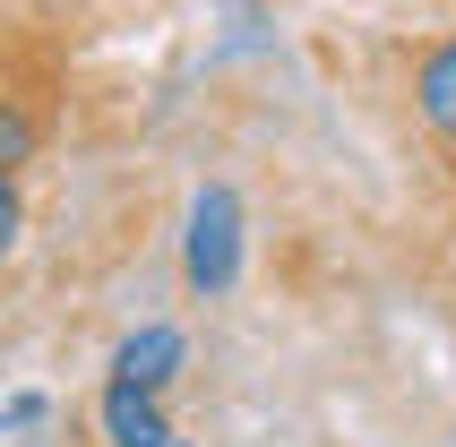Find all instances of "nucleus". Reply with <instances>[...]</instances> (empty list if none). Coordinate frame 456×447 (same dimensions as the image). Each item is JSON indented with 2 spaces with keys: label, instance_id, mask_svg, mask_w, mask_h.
I'll return each mask as SVG.
<instances>
[{
  "label": "nucleus",
  "instance_id": "7",
  "mask_svg": "<svg viewBox=\"0 0 456 447\" xmlns=\"http://www.w3.org/2000/svg\"><path fill=\"white\" fill-rule=\"evenodd\" d=\"M173 447H181V439H173Z\"/></svg>",
  "mask_w": 456,
  "mask_h": 447
},
{
  "label": "nucleus",
  "instance_id": "1",
  "mask_svg": "<svg viewBox=\"0 0 456 447\" xmlns=\"http://www.w3.org/2000/svg\"><path fill=\"white\" fill-rule=\"evenodd\" d=\"M181 267H190L199 293H232V275H241V199H232V190H199Z\"/></svg>",
  "mask_w": 456,
  "mask_h": 447
},
{
  "label": "nucleus",
  "instance_id": "3",
  "mask_svg": "<svg viewBox=\"0 0 456 447\" xmlns=\"http://www.w3.org/2000/svg\"><path fill=\"white\" fill-rule=\"evenodd\" d=\"M181 327H138L121 353H112V378H129V387H164V378L181 370Z\"/></svg>",
  "mask_w": 456,
  "mask_h": 447
},
{
  "label": "nucleus",
  "instance_id": "5",
  "mask_svg": "<svg viewBox=\"0 0 456 447\" xmlns=\"http://www.w3.org/2000/svg\"><path fill=\"white\" fill-rule=\"evenodd\" d=\"M26 155H35V112H26L18 95H0V164L18 173Z\"/></svg>",
  "mask_w": 456,
  "mask_h": 447
},
{
  "label": "nucleus",
  "instance_id": "6",
  "mask_svg": "<svg viewBox=\"0 0 456 447\" xmlns=\"http://www.w3.org/2000/svg\"><path fill=\"white\" fill-rule=\"evenodd\" d=\"M18 224H26V199H18V173L0 164V258L18 249Z\"/></svg>",
  "mask_w": 456,
  "mask_h": 447
},
{
  "label": "nucleus",
  "instance_id": "2",
  "mask_svg": "<svg viewBox=\"0 0 456 447\" xmlns=\"http://www.w3.org/2000/svg\"><path fill=\"white\" fill-rule=\"evenodd\" d=\"M95 413H103V439H112V447H173V422H164L155 387H129V378H112Z\"/></svg>",
  "mask_w": 456,
  "mask_h": 447
},
{
  "label": "nucleus",
  "instance_id": "4",
  "mask_svg": "<svg viewBox=\"0 0 456 447\" xmlns=\"http://www.w3.org/2000/svg\"><path fill=\"white\" fill-rule=\"evenodd\" d=\"M413 112H422L439 138H456V44L422 52V69H413Z\"/></svg>",
  "mask_w": 456,
  "mask_h": 447
}]
</instances>
